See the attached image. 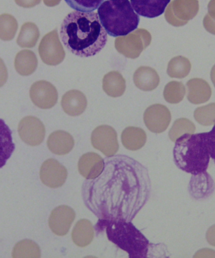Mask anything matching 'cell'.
Wrapping results in <instances>:
<instances>
[{"mask_svg": "<svg viewBox=\"0 0 215 258\" xmlns=\"http://www.w3.org/2000/svg\"><path fill=\"white\" fill-rule=\"evenodd\" d=\"M64 46L76 56L88 57L101 52L107 43V33L95 12H72L60 27Z\"/></svg>", "mask_w": 215, "mask_h": 258, "instance_id": "1", "label": "cell"}, {"mask_svg": "<svg viewBox=\"0 0 215 258\" xmlns=\"http://www.w3.org/2000/svg\"><path fill=\"white\" fill-rule=\"evenodd\" d=\"M175 142L174 159L180 169L192 175L202 174L206 171L210 156L204 133L184 134Z\"/></svg>", "mask_w": 215, "mask_h": 258, "instance_id": "2", "label": "cell"}, {"mask_svg": "<svg viewBox=\"0 0 215 258\" xmlns=\"http://www.w3.org/2000/svg\"><path fill=\"white\" fill-rule=\"evenodd\" d=\"M98 16L107 33L114 37L131 33L140 21L129 0H105L99 7Z\"/></svg>", "mask_w": 215, "mask_h": 258, "instance_id": "3", "label": "cell"}, {"mask_svg": "<svg viewBox=\"0 0 215 258\" xmlns=\"http://www.w3.org/2000/svg\"><path fill=\"white\" fill-rule=\"evenodd\" d=\"M107 238L129 254V257H146L149 242L130 222L122 219L104 221Z\"/></svg>", "mask_w": 215, "mask_h": 258, "instance_id": "4", "label": "cell"}, {"mask_svg": "<svg viewBox=\"0 0 215 258\" xmlns=\"http://www.w3.org/2000/svg\"><path fill=\"white\" fill-rule=\"evenodd\" d=\"M152 36L146 29H138L126 36L117 37L115 47L120 54L130 59H136L151 44Z\"/></svg>", "mask_w": 215, "mask_h": 258, "instance_id": "5", "label": "cell"}, {"mask_svg": "<svg viewBox=\"0 0 215 258\" xmlns=\"http://www.w3.org/2000/svg\"><path fill=\"white\" fill-rule=\"evenodd\" d=\"M198 0H174L165 13V18L174 27H182L188 23L198 14Z\"/></svg>", "mask_w": 215, "mask_h": 258, "instance_id": "6", "label": "cell"}, {"mask_svg": "<svg viewBox=\"0 0 215 258\" xmlns=\"http://www.w3.org/2000/svg\"><path fill=\"white\" fill-rule=\"evenodd\" d=\"M39 53L42 61L49 66H56L63 61L66 53L57 29L45 35L39 44Z\"/></svg>", "mask_w": 215, "mask_h": 258, "instance_id": "7", "label": "cell"}, {"mask_svg": "<svg viewBox=\"0 0 215 258\" xmlns=\"http://www.w3.org/2000/svg\"><path fill=\"white\" fill-rule=\"evenodd\" d=\"M92 145L107 157H112L118 152L117 135L113 127L108 125H101L92 132Z\"/></svg>", "mask_w": 215, "mask_h": 258, "instance_id": "8", "label": "cell"}, {"mask_svg": "<svg viewBox=\"0 0 215 258\" xmlns=\"http://www.w3.org/2000/svg\"><path fill=\"white\" fill-rule=\"evenodd\" d=\"M18 132L22 141L31 147L41 145L46 135L44 124L37 117L32 116L25 117L20 121Z\"/></svg>", "mask_w": 215, "mask_h": 258, "instance_id": "9", "label": "cell"}, {"mask_svg": "<svg viewBox=\"0 0 215 258\" xmlns=\"http://www.w3.org/2000/svg\"><path fill=\"white\" fill-rule=\"evenodd\" d=\"M30 97L35 106L40 109H49L56 104L58 94L56 87L51 83L41 80L32 85Z\"/></svg>", "mask_w": 215, "mask_h": 258, "instance_id": "10", "label": "cell"}, {"mask_svg": "<svg viewBox=\"0 0 215 258\" xmlns=\"http://www.w3.org/2000/svg\"><path fill=\"white\" fill-rule=\"evenodd\" d=\"M171 113L164 105H152L144 112V119L147 128L155 134L166 131L171 121Z\"/></svg>", "mask_w": 215, "mask_h": 258, "instance_id": "11", "label": "cell"}, {"mask_svg": "<svg viewBox=\"0 0 215 258\" xmlns=\"http://www.w3.org/2000/svg\"><path fill=\"white\" fill-rule=\"evenodd\" d=\"M67 172L66 168L54 159H47L40 170V178L42 183L51 188H58L66 182Z\"/></svg>", "mask_w": 215, "mask_h": 258, "instance_id": "12", "label": "cell"}, {"mask_svg": "<svg viewBox=\"0 0 215 258\" xmlns=\"http://www.w3.org/2000/svg\"><path fill=\"white\" fill-rule=\"evenodd\" d=\"M75 219L76 212L74 210L66 205H61L52 210L50 215V229L54 234L59 236H63L69 232Z\"/></svg>", "mask_w": 215, "mask_h": 258, "instance_id": "13", "label": "cell"}, {"mask_svg": "<svg viewBox=\"0 0 215 258\" xmlns=\"http://www.w3.org/2000/svg\"><path fill=\"white\" fill-rule=\"evenodd\" d=\"M104 169L103 159L96 153L82 155L79 162L80 174L87 179H94L102 174Z\"/></svg>", "mask_w": 215, "mask_h": 258, "instance_id": "14", "label": "cell"}, {"mask_svg": "<svg viewBox=\"0 0 215 258\" xmlns=\"http://www.w3.org/2000/svg\"><path fill=\"white\" fill-rule=\"evenodd\" d=\"M61 107L65 113L70 116H79L84 113L87 107V100L83 92L71 90L63 95Z\"/></svg>", "mask_w": 215, "mask_h": 258, "instance_id": "15", "label": "cell"}, {"mask_svg": "<svg viewBox=\"0 0 215 258\" xmlns=\"http://www.w3.org/2000/svg\"><path fill=\"white\" fill-rule=\"evenodd\" d=\"M171 0H130L137 14L146 18H156L164 14Z\"/></svg>", "mask_w": 215, "mask_h": 258, "instance_id": "16", "label": "cell"}, {"mask_svg": "<svg viewBox=\"0 0 215 258\" xmlns=\"http://www.w3.org/2000/svg\"><path fill=\"white\" fill-rule=\"evenodd\" d=\"M187 100L193 104H203L209 101L211 96V87L206 80L192 79L187 82Z\"/></svg>", "mask_w": 215, "mask_h": 258, "instance_id": "17", "label": "cell"}, {"mask_svg": "<svg viewBox=\"0 0 215 258\" xmlns=\"http://www.w3.org/2000/svg\"><path fill=\"white\" fill-rule=\"evenodd\" d=\"M47 144L52 153L57 155H63L71 151L75 142L73 137L68 133L59 130L49 135Z\"/></svg>", "mask_w": 215, "mask_h": 258, "instance_id": "18", "label": "cell"}, {"mask_svg": "<svg viewBox=\"0 0 215 258\" xmlns=\"http://www.w3.org/2000/svg\"><path fill=\"white\" fill-rule=\"evenodd\" d=\"M133 81L137 88L145 92L152 91L159 86L160 77L156 70L149 67H141L136 70Z\"/></svg>", "mask_w": 215, "mask_h": 258, "instance_id": "19", "label": "cell"}, {"mask_svg": "<svg viewBox=\"0 0 215 258\" xmlns=\"http://www.w3.org/2000/svg\"><path fill=\"white\" fill-rule=\"evenodd\" d=\"M102 89L110 97L114 98L121 97L126 91V80L119 72H109L102 80Z\"/></svg>", "mask_w": 215, "mask_h": 258, "instance_id": "20", "label": "cell"}, {"mask_svg": "<svg viewBox=\"0 0 215 258\" xmlns=\"http://www.w3.org/2000/svg\"><path fill=\"white\" fill-rule=\"evenodd\" d=\"M147 134L140 127L130 126L124 130L121 135L122 144L126 149L136 151L141 149L146 144Z\"/></svg>", "mask_w": 215, "mask_h": 258, "instance_id": "21", "label": "cell"}, {"mask_svg": "<svg viewBox=\"0 0 215 258\" xmlns=\"http://www.w3.org/2000/svg\"><path fill=\"white\" fill-rule=\"evenodd\" d=\"M38 66V59L34 52L22 50L17 53L15 59V69L22 76L33 74Z\"/></svg>", "mask_w": 215, "mask_h": 258, "instance_id": "22", "label": "cell"}, {"mask_svg": "<svg viewBox=\"0 0 215 258\" xmlns=\"http://www.w3.org/2000/svg\"><path fill=\"white\" fill-rule=\"evenodd\" d=\"M72 240L77 246L85 247L91 244L94 237L93 225L89 220H79L71 233Z\"/></svg>", "mask_w": 215, "mask_h": 258, "instance_id": "23", "label": "cell"}, {"mask_svg": "<svg viewBox=\"0 0 215 258\" xmlns=\"http://www.w3.org/2000/svg\"><path fill=\"white\" fill-rule=\"evenodd\" d=\"M14 150L11 130L4 120L0 119V169L6 165Z\"/></svg>", "mask_w": 215, "mask_h": 258, "instance_id": "24", "label": "cell"}, {"mask_svg": "<svg viewBox=\"0 0 215 258\" xmlns=\"http://www.w3.org/2000/svg\"><path fill=\"white\" fill-rule=\"evenodd\" d=\"M40 37L38 27L32 22H26L22 26L17 44L22 48H33L36 46Z\"/></svg>", "mask_w": 215, "mask_h": 258, "instance_id": "25", "label": "cell"}, {"mask_svg": "<svg viewBox=\"0 0 215 258\" xmlns=\"http://www.w3.org/2000/svg\"><path fill=\"white\" fill-rule=\"evenodd\" d=\"M191 64L186 57L179 56L173 57L169 61L167 73L170 77L182 79L189 74Z\"/></svg>", "mask_w": 215, "mask_h": 258, "instance_id": "26", "label": "cell"}, {"mask_svg": "<svg viewBox=\"0 0 215 258\" xmlns=\"http://www.w3.org/2000/svg\"><path fill=\"white\" fill-rule=\"evenodd\" d=\"M41 256L39 246L29 239L22 240L17 243L12 251L13 257H40Z\"/></svg>", "mask_w": 215, "mask_h": 258, "instance_id": "27", "label": "cell"}, {"mask_svg": "<svg viewBox=\"0 0 215 258\" xmlns=\"http://www.w3.org/2000/svg\"><path fill=\"white\" fill-rule=\"evenodd\" d=\"M18 27V22L13 16L8 14L0 15V39L12 41L16 36Z\"/></svg>", "mask_w": 215, "mask_h": 258, "instance_id": "28", "label": "cell"}, {"mask_svg": "<svg viewBox=\"0 0 215 258\" xmlns=\"http://www.w3.org/2000/svg\"><path fill=\"white\" fill-rule=\"evenodd\" d=\"M185 94H186V88L182 82H170L165 87L164 97L165 100L170 104L179 103L184 99Z\"/></svg>", "mask_w": 215, "mask_h": 258, "instance_id": "29", "label": "cell"}, {"mask_svg": "<svg viewBox=\"0 0 215 258\" xmlns=\"http://www.w3.org/2000/svg\"><path fill=\"white\" fill-rule=\"evenodd\" d=\"M196 130L194 124L189 119L180 118L174 122L170 130L169 136L172 142H176L179 137L184 134H193Z\"/></svg>", "mask_w": 215, "mask_h": 258, "instance_id": "30", "label": "cell"}, {"mask_svg": "<svg viewBox=\"0 0 215 258\" xmlns=\"http://www.w3.org/2000/svg\"><path fill=\"white\" fill-rule=\"evenodd\" d=\"M194 119L202 126H211L215 124V103L199 107L195 110Z\"/></svg>", "mask_w": 215, "mask_h": 258, "instance_id": "31", "label": "cell"}, {"mask_svg": "<svg viewBox=\"0 0 215 258\" xmlns=\"http://www.w3.org/2000/svg\"><path fill=\"white\" fill-rule=\"evenodd\" d=\"M64 1L75 11L92 12L98 9L104 0H64Z\"/></svg>", "mask_w": 215, "mask_h": 258, "instance_id": "32", "label": "cell"}, {"mask_svg": "<svg viewBox=\"0 0 215 258\" xmlns=\"http://www.w3.org/2000/svg\"><path fill=\"white\" fill-rule=\"evenodd\" d=\"M204 137L209 156L215 164V124L211 131L204 133Z\"/></svg>", "mask_w": 215, "mask_h": 258, "instance_id": "33", "label": "cell"}, {"mask_svg": "<svg viewBox=\"0 0 215 258\" xmlns=\"http://www.w3.org/2000/svg\"><path fill=\"white\" fill-rule=\"evenodd\" d=\"M8 70L4 60L0 58V87H3L8 80Z\"/></svg>", "mask_w": 215, "mask_h": 258, "instance_id": "34", "label": "cell"}, {"mask_svg": "<svg viewBox=\"0 0 215 258\" xmlns=\"http://www.w3.org/2000/svg\"><path fill=\"white\" fill-rule=\"evenodd\" d=\"M203 26L207 32L215 36V21L212 20L208 14H206L204 17Z\"/></svg>", "mask_w": 215, "mask_h": 258, "instance_id": "35", "label": "cell"}, {"mask_svg": "<svg viewBox=\"0 0 215 258\" xmlns=\"http://www.w3.org/2000/svg\"><path fill=\"white\" fill-rule=\"evenodd\" d=\"M17 6L23 8H33L41 3V0H15Z\"/></svg>", "mask_w": 215, "mask_h": 258, "instance_id": "36", "label": "cell"}, {"mask_svg": "<svg viewBox=\"0 0 215 258\" xmlns=\"http://www.w3.org/2000/svg\"><path fill=\"white\" fill-rule=\"evenodd\" d=\"M206 236L207 242L215 247V225L209 227L207 230Z\"/></svg>", "mask_w": 215, "mask_h": 258, "instance_id": "37", "label": "cell"}, {"mask_svg": "<svg viewBox=\"0 0 215 258\" xmlns=\"http://www.w3.org/2000/svg\"><path fill=\"white\" fill-rule=\"evenodd\" d=\"M207 11H208L207 14L212 20L215 21V0H210L207 5Z\"/></svg>", "mask_w": 215, "mask_h": 258, "instance_id": "38", "label": "cell"}, {"mask_svg": "<svg viewBox=\"0 0 215 258\" xmlns=\"http://www.w3.org/2000/svg\"><path fill=\"white\" fill-rule=\"evenodd\" d=\"M206 251L207 253H204V249L200 250V251L197 252V254L194 255V257H215V251L212 250L206 249Z\"/></svg>", "mask_w": 215, "mask_h": 258, "instance_id": "39", "label": "cell"}, {"mask_svg": "<svg viewBox=\"0 0 215 258\" xmlns=\"http://www.w3.org/2000/svg\"><path fill=\"white\" fill-rule=\"evenodd\" d=\"M61 0H44V3L47 7H54L58 5Z\"/></svg>", "mask_w": 215, "mask_h": 258, "instance_id": "40", "label": "cell"}, {"mask_svg": "<svg viewBox=\"0 0 215 258\" xmlns=\"http://www.w3.org/2000/svg\"><path fill=\"white\" fill-rule=\"evenodd\" d=\"M211 80L215 87V64L212 67L211 71Z\"/></svg>", "mask_w": 215, "mask_h": 258, "instance_id": "41", "label": "cell"}]
</instances>
